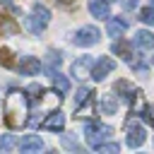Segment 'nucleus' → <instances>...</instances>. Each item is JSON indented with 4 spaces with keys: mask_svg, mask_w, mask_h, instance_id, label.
<instances>
[{
    "mask_svg": "<svg viewBox=\"0 0 154 154\" xmlns=\"http://www.w3.org/2000/svg\"><path fill=\"white\" fill-rule=\"evenodd\" d=\"M2 111H5V123L7 128L17 130L22 125H26V116H29V99H26V91H19V89H12L7 96H5V103H2Z\"/></svg>",
    "mask_w": 154,
    "mask_h": 154,
    "instance_id": "1",
    "label": "nucleus"
},
{
    "mask_svg": "<svg viewBox=\"0 0 154 154\" xmlns=\"http://www.w3.org/2000/svg\"><path fill=\"white\" fill-rule=\"evenodd\" d=\"M84 137H87V144L91 147V149H96L99 144H103L106 140H111L113 137V128H108V125H103V123H87L84 125Z\"/></svg>",
    "mask_w": 154,
    "mask_h": 154,
    "instance_id": "2",
    "label": "nucleus"
},
{
    "mask_svg": "<svg viewBox=\"0 0 154 154\" xmlns=\"http://www.w3.org/2000/svg\"><path fill=\"white\" fill-rule=\"evenodd\" d=\"M125 128H128V137H125V140H128V147H132V149H135V147H142L144 140H147L144 128H142L135 118H130V120L125 123Z\"/></svg>",
    "mask_w": 154,
    "mask_h": 154,
    "instance_id": "3",
    "label": "nucleus"
},
{
    "mask_svg": "<svg viewBox=\"0 0 154 154\" xmlns=\"http://www.w3.org/2000/svg\"><path fill=\"white\" fill-rule=\"evenodd\" d=\"M99 38H101V31L96 29V26H82L77 34H75V43L77 46H82V48H89V46H94V43H99Z\"/></svg>",
    "mask_w": 154,
    "mask_h": 154,
    "instance_id": "4",
    "label": "nucleus"
},
{
    "mask_svg": "<svg viewBox=\"0 0 154 154\" xmlns=\"http://www.w3.org/2000/svg\"><path fill=\"white\" fill-rule=\"evenodd\" d=\"M113 70H116V60H113V58H106V55H103V58H96V60H94V65H91V72H89V77L99 82V79H103L106 75H111Z\"/></svg>",
    "mask_w": 154,
    "mask_h": 154,
    "instance_id": "5",
    "label": "nucleus"
},
{
    "mask_svg": "<svg viewBox=\"0 0 154 154\" xmlns=\"http://www.w3.org/2000/svg\"><path fill=\"white\" fill-rule=\"evenodd\" d=\"M116 94H118L125 103H135V101H140V99H142V91H137L135 87H130L125 79L116 82Z\"/></svg>",
    "mask_w": 154,
    "mask_h": 154,
    "instance_id": "6",
    "label": "nucleus"
},
{
    "mask_svg": "<svg viewBox=\"0 0 154 154\" xmlns=\"http://www.w3.org/2000/svg\"><path fill=\"white\" fill-rule=\"evenodd\" d=\"M41 128H46V130H51V132H63V130H65V113L51 111V113L46 116V120L41 123Z\"/></svg>",
    "mask_w": 154,
    "mask_h": 154,
    "instance_id": "7",
    "label": "nucleus"
},
{
    "mask_svg": "<svg viewBox=\"0 0 154 154\" xmlns=\"http://www.w3.org/2000/svg\"><path fill=\"white\" fill-rule=\"evenodd\" d=\"M14 70H17L19 75H36V72L41 70V60L26 55V58H22L19 63H14Z\"/></svg>",
    "mask_w": 154,
    "mask_h": 154,
    "instance_id": "8",
    "label": "nucleus"
},
{
    "mask_svg": "<svg viewBox=\"0 0 154 154\" xmlns=\"http://www.w3.org/2000/svg\"><path fill=\"white\" fill-rule=\"evenodd\" d=\"M91 65H94V58H91V55H82V58L72 65V75H75L77 79H87L89 72H91Z\"/></svg>",
    "mask_w": 154,
    "mask_h": 154,
    "instance_id": "9",
    "label": "nucleus"
},
{
    "mask_svg": "<svg viewBox=\"0 0 154 154\" xmlns=\"http://www.w3.org/2000/svg\"><path fill=\"white\" fill-rule=\"evenodd\" d=\"M111 51H113V53H116L118 58H123L125 63H132V46H130V43H128L125 38H120V36H118V38L113 41Z\"/></svg>",
    "mask_w": 154,
    "mask_h": 154,
    "instance_id": "10",
    "label": "nucleus"
},
{
    "mask_svg": "<svg viewBox=\"0 0 154 154\" xmlns=\"http://www.w3.org/2000/svg\"><path fill=\"white\" fill-rule=\"evenodd\" d=\"M89 12L96 19H108L111 17V10H108V2L106 0H89Z\"/></svg>",
    "mask_w": 154,
    "mask_h": 154,
    "instance_id": "11",
    "label": "nucleus"
},
{
    "mask_svg": "<svg viewBox=\"0 0 154 154\" xmlns=\"http://www.w3.org/2000/svg\"><path fill=\"white\" fill-rule=\"evenodd\" d=\"M125 29H128V22H125V19H120V17H116V19H108V26H106V31H108V36H111V38H118V36H123V34H125Z\"/></svg>",
    "mask_w": 154,
    "mask_h": 154,
    "instance_id": "12",
    "label": "nucleus"
},
{
    "mask_svg": "<svg viewBox=\"0 0 154 154\" xmlns=\"http://www.w3.org/2000/svg\"><path fill=\"white\" fill-rule=\"evenodd\" d=\"M135 46L137 48H142V51H152L154 48V34H149V31H135Z\"/></svg>",
    "mask_w": 154,
    "mask_h": 154,
    "instance_id": "13",
    "label": "nucleus"
},
{
    "mask_svg": "<svg viewBox=\"0 0 154 154\" xmlns=\"http://www.w3.org/2000/svg\"><path fill=\"white\" fill-rule=\"evenodd\" d=\"M41 147H43V142H41L38 135H26V137L19 140V149L22 152H38Z\"/></svg>",
    "mask_w": 154,
    "mask_h": 154,
    "instance_id": "14",
    "label": "nucleus"
},
{
    "mask_svg": "<svg viewBox=\"0 0 154 154\" xmlns=\"http://www.w3.org/2000/svg\"><path fill=\"white\" fill-rule=\"evenodd\" d=\"M19 31V24L10 17H0V36H14Z\"/></svg>",
    "mask_w": 154,
    "mask_h": 154,
    "instance_id": "15",
    "label": "nucleus"
},
{
    "mask_svg": "<svg viewBox=\"0 0 154 154\" xmlns=\"http://www.w3.org/2000/svg\"><path fill=\"white\" fill-rule=\"evenodd\" d=\"M91 96H94V91H91L89 87H79V89H77V96H75V108L87 106V103L91 101Z\"/></svg>",
    "mask_w": 154,
    "mask_h": 154,
    "instance_id": "16",
    "label": "nucleus"
},
{
    "mask_svg": "<svg viewBox=\"0 0 154 154\" xmlns=\"http://www.w3.org/2000/svg\"><path fill=\"white\" fill-rule=\"evenodd\" d=\"M24 22H26V29H29L31 34H41V31L46 29V22H43V19H38V17L34 14V12H31V14H29V17L24 19Z\"/></svg>",
    "mask_w": 154,
    "mask_h": 154,
    "instance_id": "17",
    "label": "nucleus"
},
{
    "mask_svg": "<svg viewBox=\"0 0 154 154\" xmlns=\"http://www.w3.org/2000/svg\"><path fill=\"white\" fill-rule=\"evenodd\" d=\"M51 77H53V87H55V91L65 94V91L70 89V82H67V77H65V75H60L58 70H55V72H53Z\"/></svg>",
    "mask_w": 154,
    "mask_h": 154,
    "instance_id": "18",
    "label": "nucleus"
},
{
    "mask_svg": "<svg viewBox=\"0 0 154 154\" xmlns=\"http://www.w3.org/2000/svg\"><path fill=\"white\" fill-rule=\"evenodd\" d=\"M60 60H63V58H60V53L48 51V60H46V65H41V67H46V72H48V75H53V72H55V65L60 67Z\"/></svg>",
    "mask_w": 154,
    "mask_h": 154,
    "instance_id": "19",
    "label": "nucleus"
},
{
    "mask_svg": "<svg viewBox=\"0 0 154 154\" xmlns=\"http://www.w3.org/2000/svg\"><path fill=\"white\" fill-rule=\"evenodd\" d=\"M12 58H14V55H12L10 48H0V65H2V67H10V70H12V67H14V60H12Z\"/></svg>",
    "mask_w": 154,
    "mask_h": 154,
    "instance_id": "20",
    "label": "nucleus"
},
{
    "mask_svg": "<svg viewBox=\"0 0 154 154\" xmlns=\"http://www.w3.org/2000/svg\"><path fill=\"white\" fill-rule=\"evenodd\" d=\"M101 108H103L106 113H116V108H118V101H116L113 96H103V101H101Z\"/></svg>",
    "mask_w": 154,
    "mask_h": 154,
    "instance_id": "21",
    "label": "nucleus"
},
{
    "mask_svg": "<svg viewBox=\"0 0 154 154\" xmlns=\"http://www.w3.org/2000/svg\"><path fill=\"white\" fill-rule=\"evenodd\" d=\"M140 19H142L144 24H154V5H149V7L140 10Z\"/></svg>",
    "mask_w": 154,
    "mask_h": 154,
    "instance_id": "22",
    "label": "nucleus"
},
{
    "mask_svg": "<svg viewBox=\"0 0 154 154\" xmlns=\"http://www.w3.org/2000/svg\"><path fill=\"white\" fill-rule=\"evenodd\" d=\"M31 12H34V14H36V17H38V19H43V22H46V24H48V19H51V12H48V10H46V7H43V5H38V2H36V5H34V10H31Z\"/></svg>",
    "mask_w": 154,
    "mask_h": 154,
    "instance_id": "23",
    "label": "nucleus"
},
{
    "mask_svg": "<svg viewBox=\"0 0 154 154\" xmlns=\"http://www.w3.org/2000/svg\"><path fill=\"white\" fill-rule=\"evenodd\" d=\"M17 144V140H14V135H5L2 140H0V152H7V149H12Z\"/></svg>",
    "mask_w": 154,
    "mask_h": 154,
    "instance_id": "24",
    "label": "nucleus"
},
{
    "mask_svg": "<svg viewBox=\"0 0 154 154\" xmlns=\"http://www.w3.org/2000/svg\"><path fill=\"white\" fill-rule=\"evenodd\" d=\"M96 152H106V154H116V152H118V142H108V144L103 142V144H99V147H96Z\"/></svg>",
    "mask_w": 154,
    "mask_h": 154,
    "instance_id": "25",
    "label": "nucleus"
},
{
    "mask_svg": "<svg viewBox=\"0 0 154 154\" xmlns=\"http://www.w3.org/2000/svg\"><path fill=\"white\" fill-rule=\"evenodd\" d=\"M26 91H29V94H34V99H41V96L46 94V89H43V87H38V84H31Z\"/></svg>",
    "mask_w": 154,
    "mask_h": 154,
    "instance_id": "26",
    "label": "nucleus"
},
{
    "mask_svg": "<svg viewBox=\"0 0 154 154\" xmlns=\"http://www.w3.org/2000/svg\"><path fill=\"white\" fill-rule=\"evenodd\" d=\"M142 113H144V116H147V120L154 125V106H144V108H142Z\"/></svg>",
    "mask_w": 154,
    "mask_h": 154,
    "instance_id": "27",
    "label": "nucleus"
},
{
    "mask_svg": "<svg viewBox=\"0 0 154 154\" xmlns=\"http://www.w3.org/2000/svg\"><path fill=\"white\" fill-rule=\"evenodd\" d=\"M63 142H65V147H67V149H79V144H77V142H72V140H70L67 135L63 137Z\"/></svg>",
    "mask_w": 154,
    "mask_h": 154,
    "instance_id": "28",
    "label": "nucleus"
},
{
    "mask_svg": "<svg viewBox=\"0 0 154 154\" xmlns=\"http://www.w3.org/2000/svg\"><path fill=\"white\" fill-rule=\"evenodd\" d=\"M123 7L125 10H135L137 7V0H123Z\"/></svg>",
    "mask_w": 154,
    "mask_h": 154,
    "instance_id": "29",
    "label": "nucleus"
},
{
    "mask_svg": "<svg viewBox=\"0 0 154 154\" xmlns=\"http://www.w3.org/2000/svg\"><path fill=\"white\" fill-rule=\"evenodd\" d=\"M55 2H60V5H65V7H67V5H72V0H55Z\"/></svg>",
    "mask_w": 154,
    "mask_h": 154,
    "instance_id": "30",
    "label": "nucleus"
},
{
    "mask_svg": "<svg viewBox=\"0 0 154 154\" xmlns=\"http://www.w3.org/2000/svg\"><path fill=\"white\" fill-rule=\"evenodd\" d=\"M152 63H154V55H152Z\"/></svg>",
    "mask_w": 154,
    "mask_h": 154,
    "instance_id": "31",
    "label": "nucleus"
},
{
    "mask_svg": "<svg viewBox=\"0 0 154 154\" xmlns=\"http://www.w3.org/2000/svg\"><path fill=\"white\" fill-rule=\"evenodd\" d=\"M106 2H111V0H106Z\"/></svg>",
    "mask_w": 154,
    "mask_h": 154,
    "instance_id": "32",
    "label": "nucleus"
},
{
    "mask_svg": "<svg viewBox=\"0 0 154 154\" xmlns=\"http://www.w3.org/2000/svg\"><path fill=\"white\" fill-rule=\"evenodd\" d=\"M152 5H154V0H152Z\"/></svg>",
    "mask_w": 154,
    "mask_h": 154,
    "instance_id": "33",
    "label": "nucleus"
}]
</instances>
